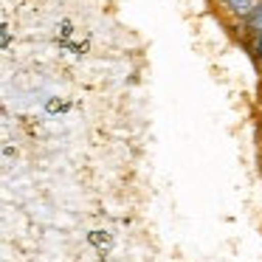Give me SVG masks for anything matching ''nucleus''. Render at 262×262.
<instances>
[{
    "label": "nucleus",
    "instance_id": "1",
    "mask_svg": "<svg viewBox=\"0 0 262 262\" xmlns=\"http://www.w3.org/2000/svg\"><path fill=\"white\" fill-rule=\"evenodd\" d=\"M223 6L231 17H239V20H248L254 14V9L259 6V0H223Z\"/></svg>",
    "mask_w": 262,
    "mask_h": 262
},
{
    "label": "nucleus",
    "instance_id": "3",
    "mask_svg": "<svg viewBox=\"0 0 262 262\" xmlns=\"http://www.w3.org/2000/svg\"><path fill=\"white\" fill-rule=\"evenodd\" d=\"M251 51H254L256 57L262 59V34H256V37H254V42H251Z\"/></svg>",
    "mask_w": 262,
    "mask_h": 262
},
{
    "label": "nucleus",
    "instance_id": "2",
    "mask_svg": "<svg viewBox=\"0 0 262 262\" xmlns=\"http://www.w3.org/2000/svg\"><path fill=\"white\" fill-rule=\"evenodd\" d=\"M245 29H248V34H262V0H259V6L254 9V14H251L248 20H245Z\"/></svg>",
    "mask_w": 262,
    "mask_h": 262
}]
</instances>
